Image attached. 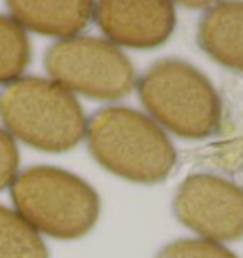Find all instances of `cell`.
Returning <instances> with one entry per match:
<instances>
[{
  "label": "cell",
  "mask_w": 243,
  "mask_h": 258,
  "mask_svg": "<svg viewBox=\"0 0 243 258\" xmlns=\"http://www.w3.org/2000/svg\"><path fill=\"white\" fill-rule=\"evenodd\" d=\"M88 150L116 177L137 182H163L177 167V150L152 118L131 106H105L86 123Z\"/></svg>",
  "instance_id": "obj_1"
},
{
  "label": "cell",
  "mask_w": 243,
  "mask_h": 258,
  "mask_svg": "<svg viewBox=\"0 0 243 258\" xmlns=\"http://www.w3.org/2000/svg\"><path fill=\"white\" fill-rule=\"evenodd\" d=\"M148 118L188 141L215 135L222 121V99L209 76L178 57L152 63L137 82Z\"/></svg>",
  "instance_id": "obj_2"
},
{
  "label": "cell",
  "mask_w": 243,
  "mask_h": 258,
  "mask_svg": "<svg viewBox=\"0 0 243 258\" xmlns=\"http://www.w3.org/2000/svg\"><path fill=\"white\" fill-rule=\"evenodd\" d=\"M0 121L8 135L49 154L80 145L88 123L78 99L40 76L17 78L0 89Z\"/></svg>",
  "instance_id": "obj_3"
},
{
  "label": "cell",
  "mask_w": 243,
  "mask_h": 258,
  "mask_svg": "<svg viewBox=\"0 0 243 258\" xmlns=\"http://www.w3.org/2000/svg\"><path fill=\"white\" fill-rule=\"evenodd\" d=\"M17 215L38 234L73 241L88 235L101 215V198L93 186L71 171L33 165L12 182Z\"/></svg>",
  "instance_id": "obj_4"
},
{
  "label": "cell",
  "mask_w": 243,
  "mask_h": 258,
  "mask_svg": "<svg viewBox=\"0 0 243 258\" xmlns=\"http://www.w3.org/2000/svg\"><path fill=\"white\" fill-rule=\"evenodd\" d=\"M51 82L71 93L95 101H120L135 88L137 73L118 46L97 36H73L53 42L44 55Z\"/></svg>",
  "instance_id": "obj_5"
},
{
  "label": "cell",
  "mask_w": 243,
  "mask_h": 258,
  "mask_svg": "<svg viewBox=\"0 0 243 258\" xmlns=\"http://www.w3.org/2000/svg\"><path fill=\"white\" fill-rule=\"evenodd\" d=\"M173 215L202 239L237 241L243 237V186L219 175L192 173L173 196Z\"/></svg>",
  "instance_id": "obj_6"
},
{
  "label": "cell",
  "mask_w": 243,
  "mask_h": 258,
  "mask_svg": "<svg viewBox=\"0 0 243 258\" xmlns=\"http://www.w3.org/2000/svg\"><path fill=\"white\" fill-rule=\"evenodd\" d=\"M93 19L114 46L154 49L171 38L177 25V12L175 4L165 0H103L95 2Z\"/></svg>",
  "instance_id": "obj_7"
},
{
  "label": "cell",
  "mask_w": 243,
  "mask_h": 258,
  "mask_svg": "<svg viewBox=\"0 0 243 258\" xmlns=\"http://www.w3.org/2000/svg\"><path fill=\"white\" fill-rule=\"evenodd\" d=\"M95 2L88 0H63V2H33V0H10L6 8L10 17L21 29L55 36V38H73L88 29L93 21Z\"/></svg>",
  "instance_id": "obj_8"
},
{
  "label": "cell",
  "mask_w": 243,
  "mask_h": 258,
  "mask_svg": "<svg viewBox=\"0 0 243 258\" xmlns=\"http://www.w3.org/2000/svg\"><path fill=\"white\" fill-rule=\"evenodd\" d=\"M196 38L213 61L243 74V2H219L207 8Z\"/></svg>",
  "instance_id": "obj_9"
},
{
  "label": "cell",
  "mask_w": 243,
  "mask_h": 258,
  "mask_svg": "<svg viewBox=\"0 0 243 258\" xmlns=\"http://www.w3.org/2000/svg\"><path fill=\"white\" fill-rule=\"evenodd\" d=\"M0 258H49L40 234L0 203Z\"/></svg>",
  "instance_id": "obj_10"
},
{
  "label": "cell",
  "mask_w": 243,
  "mask_h": 258,
  "mask_svg": "<svg viewBox=\"0 0 243 258\" xmlns=\"http://www.w3.org/2000/svg\"><path fill=\"white\" fill-rule=\"evenodd\" d=\"M31 40L25 29L0 14V84L17 80L31 63Z\"/></svg>",
  "instance_id": "obj_11"
},
{
  "label": "cell",
  "mask_w": 243,
  "mask_h": 258,
  "mask_svg": "<svg viewBox=\"0 0 243 258\" xmlns=\"http://www.w3.org/2000/svg\"><path fill=\"white\" fill-rule=\"evenodd\" d=\"M154 258H239L220 243L202 237H180L163 245Z\"/></svg>",
  "instance_id": "obj_12"
},
{
  "label": "cell",
  "mask_w": 243,
  "mask_h": 258,
  "mask_svg": "<svg viewBox=\"0 0 243 258\" xmlns=\"http://www.w3.org/2000/svg\"><path fill=\"white\" fill-rule=\"evenodd\" d=\"M19 169V150L14 137L0 129V192L12 186Z\"/></svg>",
  "instance_id": "obj_13"
}]
</instances>
